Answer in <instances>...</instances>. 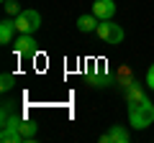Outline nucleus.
I'll list each match as a JSON object with an SVG mask.
<instances>
[{
  "label": "nucleus",
  "mask_w": 154,
  "mask_h": 143,
  "mask_svg": "<svg viewBox=\"0 0 154 143\" xmlns=\"http://www.w3.org/2000/svg\"><path fill=\"white\" fill-rule=\"evenodd\" d=\"M128 123H131V128H136V130H146L154 123V102L152 100L141 97V100L128 102Z\"/></svg>",
  "instance_id": "nucleus-1"
},
{
  "label": "nucleus",
  "mask_w": 154,
  "mask_h": 143,
  "mask_svg": "<svg viewBox=\"0 0 154 143\" xmlns=\"http://www.w3.org/2000/svg\"><path fill=\"white\" fill-rule=\"evenodd\" d=\"M95 33H98V39L103 41V44H108V46H118L123 41V36H126L123 28L118 26V23H113V21H100Z\"/></svg>",
  "instance_id": "nucleus-2"
},
{
  "label": "nucleus",
  "mask_w": 154,
  "mask_h": 143,
  "mask_svg": "<svg viewBox=\"0 0 154 143\" xmlns=\"http://www.w3.org/2000/svg\"><path fill=\"white\" fill-rule=\"evenodd\" d=\"M16 26H18V33H36L41 28V13L38 10H21L16 16Z\"/></svg>",
  "instance_id": "nucleus-3"
},
{
  "label": "nucleus",
  "mask_w": 154,
  "mask_h": 143,
  "mask_svg": "<svg viewBox=\"0 0 154 143\" xmlns=\"http://www.w3.org/2000/svg\"><path fill=\"white\" fill-rule=\"evenodd\" d=\"M13 49L21 56H33L36 49H38V44H36V39H33V33H21V36L13 41Z\"/></svg>",
  "instance_id": "nucleus-4"
},
{
  "label": "nucleus",
  "mask_w": 154,
  "mask_h": 143,
  "mask_svg": "<svg viewBox=\"0 0 154 143\" xmlns=\"http://www.w3.org/2000/svg\"><path fill=\"white\" fill-rule=\"evenodd\" d=\"M131 141V133L123 125H110L108 130L100 136V143H128Z\"/></svg>",
  "instance_id": "nucleus-5"
},
{
  "label": "nucleus",
  "mask_w": 154,
  "mask_h": 143,
  "mask_svg": "<svg viewBox=\"0 0 154 143\" xmlns=\"http://www.w3.org/2000/svg\"><path fill=\"white\" fill-rule=\"evenodd\" d=\"M93 13L98 16V21H113L116 3H113V0H95V3H93Z\"/></svg>",
  "instance_id": "nucleus-6"
},
{
  "label": "nucleus",
  "mask_w": 154,
  "mask_h": 143,
  "mask_svg": "<svg viewBox=\"0 0 154 143\" xmlns=\"http://www.w3.org/2000/svg\"><path fill=\"white\" fill-rule=\"evenodd\" d=\"M0 141H3V143H23L21 128H18L16 123H5V125H0Z\"/></svg>",
  "instance_id": "nucleus-7"
},
{
  "label": "nucleus",
  "mask_w": 154,
  "mask_h": 143,
  "mask_svg": "<svg viewBox=\"0 0 154 143\" xmlns=\"http://www.w3.org/2000/svg\"><path fill=\"white\" fill-rule=\"evenodd\" d=\"M16 31H18V26H16V18H5V21H0V44H13L16 41Z\"/></svg>",
  "instance_id": "nucleus-8"
},
{
  "label": "nucleus",
  "mask_w": 154,
  "mask_h": 143,
  "mask_svg": "<svg viewBox=\"0 0 154 143\" xmlns=\"http://www.w3.org/2000/svg\"><path fill=\"white\" fill-rule=\"evenodd\" d=\"M77 31H80V33H93V31H98V16H95V13L80 16V18H77Z\"/></svg>",
  "instance_id": "nucleus-9"
},
{
  "label": "nucleus",
  "mask_w": 154,
  "mask_h": 143,
  "mask_svg": "<svg viewBox=\"0 0 154 143\" xmlns=\"http://www.w3.org/2000/svg\"><path fill=\"white\" fill-rule=\"evenodd\" d=\"M123 97H126V102H134V100H141L146 95H144V89L136 82H128V84H123Z\"/></svg>",
  "instance_id": "nucleus-10"
},
{
  "label": "nucleus",
  "mask_w": 154,
  "mask_h": 143,
  "mask_svg": "<svg viewBox=\"0 0 154 143\" xmlns=\"http://www.w3.org/2000/svg\"><path fill=\"white\" fill-rule=\"evenodd\" d=\"M21 136H23V141H33L36 138V133H38V125L33 120H21Z\"/></svg>",
  "instance_id": "nucleus-11"
},
{
  "label": "nucleus",
  "mask_w": 154,
  "mask_h": 143,
  "mask_svg": "<svg viewBox=\"0 0 154 143\" xmlns=\"http://www.w3.org/2000/svg\"><path fill=\"white\" fill-rule=\"evenodd\" d=\"M88 82H90V87H108V84H110V77L100 72V74H90Z\"/></svg>",
  "instance_id": "nucleus-12"
},
{
  "label": "nucleus",
  "mask_w": 154,
  "mask_h": 143,
  "mask_svg": "<svg viewBox=\"0 0 154 143\" xmlns=\"http://www.w3.org/2000/svg\"><path fill=\"white\" fill-rule=\"evenodd\" d=\"M16 87V77H13V74H3V77H0V89H3V92H11V89Z\"/></svg>",
  "instance_id": "nucleus-13"
},
{
  "label": "nucleus",
  "mask_w": 154,
  "mask_h": 143,
  "mask_svg": "<svg viewBox=\"0 0 154 143\" xmlns=\"http://www.w3.org/2000/svg\"><path fill=\"white\" fill-rule=\"evenodd\" d=\"M21 10H23V8H21L18 0H5V13H8V16H18Z\"/></svg>",
  "instance_id": "nucleus-14"
},
{
  "label": "nucleus",
  "mask_w": 154,
  "mask_h": 143,
  "mask_svg": "<svg viewBox=\"0 0 154 143\" xmlns=\"http://www.w3.org/2000/svg\"><path fill=\"white\" fill-rule=\"evenodd\" d=\"M146 87H149V89H154V64L146 69Z\"/></svg>",
  "instance_id": "nucleus-15"
},
{
  "label": "nucleus",
  "mask_w": 154,
  "mask_h": 143,
  "mask_svg": "<svg viewBox=\"0 0 154 143\" xmlns=\"http://www.w3.org/2000/svg\"><path fill=\"white\" fill-rule=\"evenodd\" d=\"M3 3H5V0H3Z\"/></svg>",
  "instance_id": "nucleus-16"
}]
</instances>
